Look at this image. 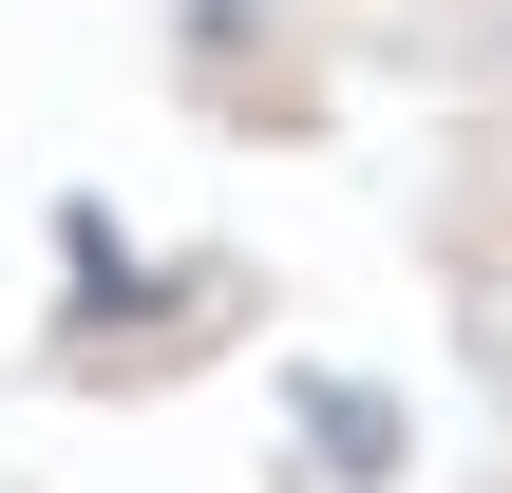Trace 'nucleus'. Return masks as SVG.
Returning <instances> with one entry per match:
<instances>
[{
	"instance_id": "f257e3e1",
	"label": "nucleus",
	"mask_w": 512,
	"mask_h": 493,
	"mask_svg": "<svg viewBox=\"0 0 512 493\" xmlns=\"http://www.w3.org/2000/svg\"><path fill=\"white\" fill-rule=\"evenodd\" d=\"M304 437H323V456H361V475H380V456H399V418H380V399H361V380H304Z\"/></svg>"
},
{
	"instance_id": "f03ea898",
	"label": "nucleus",
	"mask_w": 512,
	"mask_h": 493,
	"mask_svg": "<svg viewBox=\"0 0 512 493\" xmlns=\"http://www.w3.org/2000/svg\"><path fill=\"white\" fill-rule=\"evenodd\" d=\"M209 19H247V0H209Z\"/></svg>"
}]
</instances>
